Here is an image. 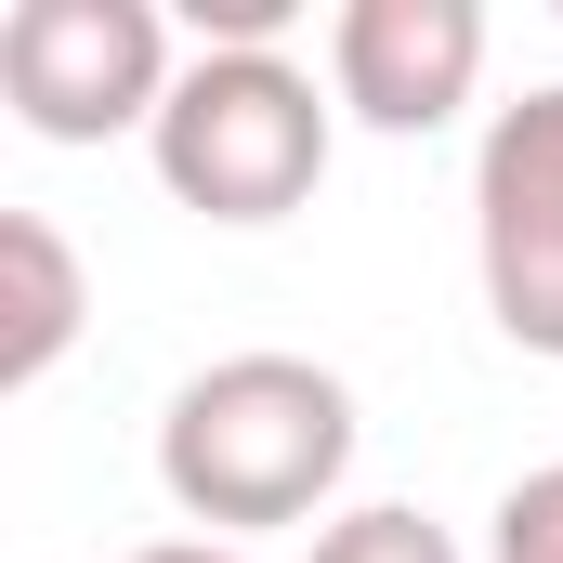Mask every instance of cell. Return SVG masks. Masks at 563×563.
Returning a JSON list of instances; mask_svg holds the SVG:
<instances>
[{"mask_svg": "<svg viewBox=\"0 0 563 563\" xmlns=\"http://www.w3.org/2000/svg\"><path fill=\"white\" fill-rule=\"evenodd\" d=\"M354 472V394L314 354H210L170 407H157V485L184 525L210 538H263V525H314Z\"/></svg>", "mask_w": 563, "mask_h": 563, "instance_id": "obj_1", "label": "cell"}, {"mask_svg": "<svg viewBox=\"0 0 563 563\" xmlns=\"http://www.w3.org/2000/svg\"><path fill=\"white\" fill-rule=\"evenodd\" d=\"M328 119L341 92H314V66L288 53H197L157 106V184L197 210V223H288L314 184H328Z\"/></svg>", "mask_w": 563, "mask_h": 563, "instance_id": "obj_2", "label": "cell"}, {"mask_svg": "<svg viewBox=\"0 0 563 563\" xmlns=\"http://www.w3.org/2000/svg\"><path fill=\"white\" fill-rule=\"evenodd\" d=\"M170 79H184V66H170L157 0H13V13H0V106L40 144L157 132Z\"/></svg>", "mask_w": 563, "mask_h": 563, "instance_id": "obj_3", "label": "cell"}, {"mask_svg": "<svg viewBox=\"0 0 563 563\" xmlns=\"http://www.w3.org/2000/svg\"><path fill=\"white\" fill-rule=\"evenodd\" d=\"M472 263L498 341L563 367V79L511 92L472 144Z\"/></svg>", "mask_w": 563, "mask_h": 563, "instance_id": "obj_4", "label": "cell"}, {"mask_svg": "<svg viewBox=\"0 0 563 563\" xmlns=\"http://www.w3.org/2000/svg\"><path fill=\"white\" fill-rule=\"evenodd\" d=\"M485 79V13L472 0H341L328 13V92L367 132H445Z\"/></svg>", "mask_w": 563, "mask_h": 563, "instance_id": "obj_5", "label": "cell"}, {"mask_svg": "<svg viewBox=\"0 0 563 563\" xmlns=\"http://www.w3.org/2000/svg\"><path fill=\"white\" fill-rule=\"evenodd\" d=\"M92 288H79V250L40 223V210H0V394H40L79 341Z\"/></svg>", "mask_w": 563, "mask_h": 563, "instance_id": "obj_6", "label": "cell"}, {"mask_svg": "<svg viewBox=\"0 0 563 563\" xmlns=\"http://www.w3.org/2000/svg\"><path fill=\"white\" fill-rule=\"evenodd\" d=\"M301 563H459V538L407 511V498H367V511H341V525H314V551Z\"/></svg>", "mask_w": 563, "mask_h": 563, "instance_id": "obj_7", "label": "cell"}, {"mask_svg": "<svg viewBox=\"0 0 563 563\" xmlns=\"http://www.w3.org/2000/svg\"><path fill=\"white\" fill-rule=\"evenodd\" d=\"M485 563H563V459L511 472L498 511H485Z\"/></svg>", "mask_w": 563, "mask_h": 563, "instance_id": "obj_8", "label": "cell"}, {"mask_svg": "<svg viewBox=\"0 0 563 563\" xmlns=\"http://www.w3.org/2000/svg\"><path fill=\"white\" fill-rule=\"evenodd\" d=\"M119 563H250L236 538H157V551H119Z\"/></svg>", "mask_w": 563, "mask_h": 563, "instance_id": "obj_9", "label": "cell"}]
</instances>
